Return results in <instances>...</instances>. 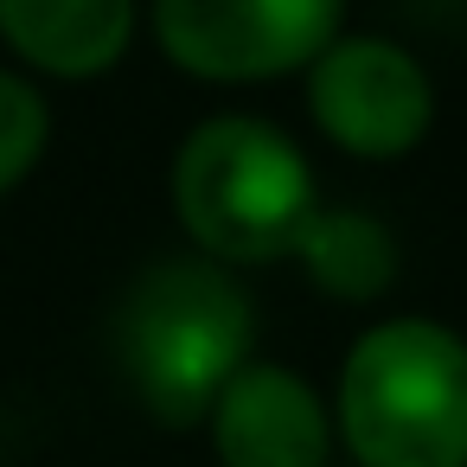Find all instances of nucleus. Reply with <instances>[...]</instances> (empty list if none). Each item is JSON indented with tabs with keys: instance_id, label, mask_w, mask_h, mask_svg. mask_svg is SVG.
Returning <instances> with one entry per match:
<instances>
[{
	"instance_id": "nucleus-1",
	"label": "nucleus",
	"mask_w": 467,
	"mask_h": 467,
	"mask_svg": "<svg viewBox=\"0 0 467 467\" xmlns=\"http://www.w3.org/2000/svg\"><path fill=\"white\" fill-rule=\"evenodd\" d=\"M256 358V307L212 256L148 263L116 301V365L161 429H199L212 397Z\"/></svg>"
},
{
	"instance_id": "nucleus-2",
	"label": "nucleus",
	"mask_w": 467,
	"mask_h": 467,
	"mask_svg": "<svg viewBox=\"0 0 467 467\" xmlns=\"http://www.w3.org/2000/svg\"><path fill=\"white\" fill-rule=\"evenodd\" d=\"M327 410L358 467H467V339L429 314L378 320L352 339Z\"/></svg>"
},
{
	"instance_id": "nucleus-3",
	"label": "nucleus",
	"mask_w": 467,
	"mask_h": 467,
	"mask_svg": "<svg viewBox=\"0 0 467 467\" xmlns=\"http://www.w3.org/2000/svg\"><path fill=\"white\" fill-rule=\"evenodd\" d=\"M173 212L192 237V256L224 269L282 263L320 212L307 154L263 116H205L173 154Z\"/></svg>"
},
{
	"instance_id": "nucleus-4",
	"label": "nucleus",
	"mask_w": 467,
	"mask_h": 467,
	"mask_svg": "<svg viewBox=\"0 0 467 467\" xmlns=\"http://www.w3.org/2000/svg\"><path fill=\"white\" fill-rule=\"evenodd\" d=\"M161 52L199 84H269L295 78L339 33L346 0H154Z\"/></svg>"
},
{
	"instance_id": "nucleus-5",
	"label": "nucleus",
	"mask_w": 467,
	"mask_h": 467,
	"mask_svg": "<svg viewBox=\"0 0 467 467\" xmlns=\"http://www.w3.org/2000/svg\"><path fill=\"white\" fill-rule=\"evenodd\" d=\"M301 78L314 129L352 161H403L435 129V78L384 33H333Z\"/></svg>"
},
{
	"instance_id": "nucleus-6",
	"label": "nucleus",
	"mask_w": 467,
	"mask_h": 467,
	"mask_svg": "<svg viewBox=\"0 0 467 467\" xmlns=\"http://www.w3.org/2000/svg\"><path fill=\"white\" fill-rule=\"evenodd\" d=\"M218 467H327L333 454V410L327 397L275 358L237 365V378L205 410Z\"/></svg>"
},
{
	"instance_id": "nucleus-7",
	"label": "nucleus",
	"mask_w": 467,
	"mask_h": 467,
	"mask_svg": "<svg viewBox=\"0 0 467 467\" xmlns=\"http://www.w3.org/2000/svg\"><path fill=\"white\" fill-rule=\"evenodd\" d=\"M141 7L135 0H0L7 52L58 84H90L116 71L135 46Z\"/></svg>"
},
{
	"instance_id": "nucleus-8",
	"label": "nucleus",
	"mask_w": 467,
	"mask_h": 467,
	"mask_svg": "<svg viewBox=\"0 0 467 467\" xmlns=\"http://www.w3.org/2000/svg\"><path fill=\"white\" fill-rule=\"evenodd\" d=\"M295 263L333 301H378V295H390L403 250L384 218L352 212V205H320L307 218V231L295 237Z\"/></svg>"
},
{
	"instance_id": "nucleus-9",
	"label": "nucleus",
	"mask_w": 467,
	"mask_h": 467,
	"mask_svg": "<svg viewBox=\"0 0 467 467\" xmlns=\"http://www.w3.org/2000/svg\"><path fill=\"white\" fill-rule=\"evenodd\" d=\"M52 148V103L26 71H0V199Z\"/></svg>"
}]
</instances>
